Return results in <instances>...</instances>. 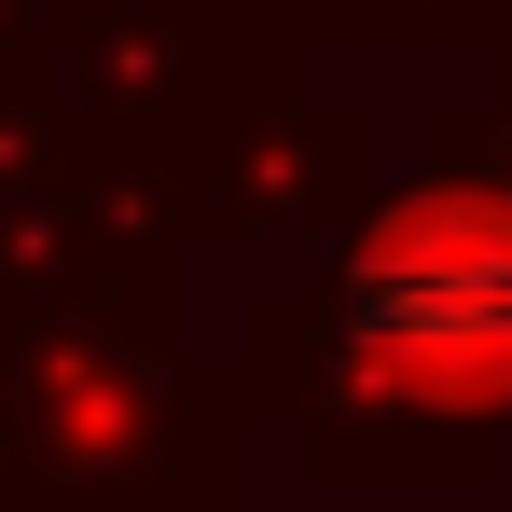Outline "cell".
<instances>
[{"label": "cell", "instance_id": "6da1fadb", "mask_svg": "<svg viewBox=\"0 0 512 512\" xmlns=\"http://www.w3.org/2000/svg\"><path fill=\"white\" fill-rule=\"evenodd\" d=\"M346 346L416 402H499L512 388V194L402 208L346 291Z\"/></svg>", "mask_w": 512, "mask_h": 512}]
</instances>
